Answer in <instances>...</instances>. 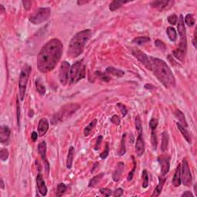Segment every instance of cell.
<instances>
[{
	"label": "cell",
	"mask_w": 197,
	"mask_h": 197,
	"mask_svg": "<svg viewBox=\"0 0 197 197\" xmlns=\"http://www.w3.org/2000/svg\"><path fill=\"white\" fill-rule=\"evenodd\" d=\"M49 123L47 119L43 118L39 122L38 126V134L40 136H43L49 129Z\"/></svg>",
	"instance_id": "16"
},
{
	"label": "cell",
	"mask_w": 197,
	"mask_h": 197,
	"mask_svg": "<svg viewBox=\"0 0 197 197\" xmlns=\"http://www.w3.org/2000/svg\"><path fill=\"white\" fill-rule=\"evenodd\" d=\"M167 20L169 24L173 25H176V24L177 23V22H178V17H177V16L176 14H172L170 15V16H168Z\"/></svg>",
	"instance_id": "41"
},
{
	"label": "cell",
	"mask_w": 197,
	"mask_h": 197,
	"mask_svg": "<svg viewBox=\"0 0 197 197\" xmlns=\"http://www.w3.org/2000/svg\"><path fill=\"white\" fill-rule=\"evenodd\" d=\"M22 5H23L24 9H25L28 10L30 8H31L32 2H30V1H22Z\"/></svg>",
	"instance_id": "52"
},
{
	"label": "cell",
	"mask_w": 197,
	"mask_h": 197,
	"mask_svg": "<svg viewBox=\"0 0 197 197\" xmlns=\"http://www.w3.org/2000/svg\"><path fill=\"white\" fill-rule=\"evenodd\" d=\"M135 147H136V153H137L138 156H142L144 152H145V142H144L142 133H139V136H138Z\"/></svg>",
	"instance_id": "15"
},
{
	"label": "cell",
	"mask_w": 197,
	"mask_h": 197,
	"mask_svg": "<svg viewBox=\"0 0 197 197\" xmlns=\"http://www.w3.org/2000/svg\"><path fill=\"white\" fill-rule=\"evenodd\" d=\"M166 182V178H164L163 176H159V183H158V185L156 186V189L153 191V194L151 195V196H158L159 195V194L161 193L162 190V187H163V185Z\"/></svg>",
	"instance_id": "20"
},
{
	"label": "cell",
	"mask_w": 197,
	"mask_h": 197,
	"mask_svg": "<svg viewBox=\"0 0 197 197\" xmlns=\"http://www.w3.org/2000/svg\"><path fill=\"white\" fill-rule=\"evenodd\" d=\"M103 176H104V173H100L95 176L93 179L90 180L89 183V187H94V186H96L98 184V183L103 179Z\"/></svg>",
	"instance_id": "29"
},
{
	"label": "cell",
	"mask_w": 197,
	"mask_h": 197,
	"mask_svg": "<svg viewBox=\"0 0 197 197\" xmlns=\"http://www.w3.org/2000/svg\"><path fill=\"white\" fill-rule=\"evenodd\" d=\"M1 189H5V183H4V181L2 179H1Z\"/></svg>",
	"instance_id": "58"
},
{
	"label": "cell",
	"mask_w": 197,
	"mask_h": 197,
	"mask_svg": "<svg viewBox=\"0 0 197 197\" xmlns=\"http://www.w3.org/2000/svg\"><path fill=\"white\" fill-rule=\"evenodd\" d=\"M181 196H185V197H192L193 196V194L190 192V191H186V192H184L183 194H182Z\"/></svg>",
	"instance_id": "54"
},
{
	"label": "cell",
	"mask_w": 197,
	"mask_h": 197,
	"mask_svg": "<svg viewBox=\"0 0 197 197\" xmlns=\"http://www.w3.org/2000/svg\"><path fill=\"white\" fill-rule=\"evenodd\" d=\"M111 122H112V123H113L114 125H116V126H118V125L120 124V119L119 117L118 116L115 115L113 116L111 118Z\"/></svg>",
	"instance_id": "50"
},
{
	"label": "cell",
	"mask_w": 197,
	"mask_h": 197,
	"mask_svg": "<svg viewBox=\"0 0 197 197\" xmlns=\"http://www.w3.org/2000/svg\"><path fill=\"white\" fill-rule=\"evenodd\" d=\"M142 179H143V182H142V187L147 188L149 186V174L146 169H144V170L142 171Z\"/></svg>",
	"instance_id": "38"
},
{
	"label": "cell",
	"mask_w": 197,
	"mask_h": 197,
	"mask_svg": "<svg viewBox=\"0 0 197 197\" xmlns=\"http://www.w3.org/2000/svg\"><path fill=\"white\" fill-rule=\"evenodd\" d=\"M106 73H108V74L112 75V76H117V77H123L125 75V73L123 71L112 66H109L108 67V68H106Z\"/></svg>",
	"instance_id": "23"
},
{
	"label": "cell",
	"mask_w": 197,
	"mask_h": 197,
	"mask_svg": "<svg viewBox=\"0 0 197 197\" xmlns=\"http://www.w3.org/2000/svg\"><path fill=\"white\" fill-rule=\"evenodd\" d=\"M117 106L119 108L120 111H121V112H122V114H123V116H126V115L127 114L128 111H127V109H126V107L125 106V105L122 104V103H117Z\"/></svg>",
	"instance_id": "46"
},
{
	"label": "cell",
	"mask_w": 197,
	"mask_h": 197,
	"mask_svg": "<svg viewBox=\"0 0 197 197\" xmlns=\"http://www.w3.org/2000/svg\"><path fill=\"white\" fill-rule=\"evenodd\" d=\"M63 45L58 39H52L42 47L37 56V68L43 73L52 71L59 62Z\"/></svg>",
	"instance_id": "1"
},
{
	"label": "cell",
	"mask_w": 197,
	"mask_h": 197,
	"mask_svg": "<svg viewBox=\"0 0 197 197\" xmlns=\"http://www.w3.org/2000/svg\"><path fill=\"white\" fill-rule=\"evenodd\" d=\"M96 123H97V119H94L85 128V129H84V136H88L90 134V133L93 130V129H94L95 126H96Z\"/></svg>",
	"instance_id": "31"
},
{
	"label": "cell",
	"mask_w": 197,
	"mask_h": 197,
	"mask_svg": "<svg viewBox=\"0 0 197 197\" xmlns=\"http://www.w3.org/2000/svg\"><path fill=\"white\" fill-rule=\"evenodd\" d=\"M51 9L49 7L46 8H39L29 16V22L35 25L42 23L47 20L50 17Z\"/></svg>",
	"instance_id": "7"
},
{
	"label": "cell",
	"mask_w": 197,
	"mask_h": 197,
	"mask_svg": "<svg viewBox=\"0 0 197 197\" xmlns=\"http://www.w3.org/2000/svg\"><path fill=\"white\" fill-rule=\"evenodd\" d=\"M172 183L175 187H180V185H181V165L180 164H179L176 169Z\"/></svg>",
	"instance_id": "18"
},
{
	"label": "cell",
	"mask_w": 197,
	"mask_h": 197,
	"mask_svg": "<svg viewBox=\"0 0 197 197\" xmlns=\"http://www.w3.org/2000/svg\"><path fill=\"white\" fill-rule=\"evenodd\" d=\"M155 44H156V46H157L159 49H161V50H162V51L166 50V45H165V43H164L163 42L161 41V40H156V42H155Z\"/></svg>",
	"instance_id": "43"
},
{
	"label": "cell",
	"mask_w": 197,
	"mask_h": 197,
	"mask_svg": "<svg viewBox=\"0 0 197 197\" xmlns=\"http://www.w3.org/2000/svg\"><path fill=\"white\" fill-rule=\"evenodd\" d=\"M172 53H173L174 57L176 58L177 59L180 60V62H184L185 58H186V51L182 50V49L177 48L176 49H175V50L172 52Z\"/></svg>",
	"instance_id": "27"
},
{
	"label": "cell",
	"mask_w": 197,
	"mask_h": 197,
	"mask_svg": "<svg viewBox=\"0 0 197 197\" xmlns=\"http://www.w3.org/2000/svg\"><path fill=\"white\" fill-rule=\"evenodd\" d=\"M151 71L159 82L166 87L169 88L176 85V79L172 70L166 62L156 57H150Z\"/></svg>",
	"instance_id": "2"
},
{
	"label": "cell",
	"mask_w": 197,
	"mask_h": 197,
	"mask_svg": "<svg viewBox=\"0 0 197 197\" xmlns=\"http://www.w3.org/2000/svg\"><path fill=\"white\" fill-rule=\"evenodd\" d=\"M176 126H177V128L179 129V130L180 131V133H182V135H183V137L185 138V139L187 141L188 143H189V144L192 143V139H191V136H190V134L189 133V132H188V131L186 129V128L183 127V126L179 123H176Z\"/></svg>",
	"instance_id": "21"
},
{
	"label": "cell",
	"mask_w": 197,
	"mask_h": 197,
	"mask_svg": "<svg viewBox=\"0 0 197 197\" xmlns=\"http://www.w3.org/2000/svg\"><path fill=\"white\" fill-rule=\"evenodd\" d=\"M151 144L153 150H156V148H157V136H156V130H151Z\"/></svg>",
	"instance_id": "36"
},
{
	"label": "cell",
	"mask_w": 197,
	"mask_h": 197,
	"mask_svg": "<svg viewBox=\"0 0 197 197\" xmlns=\"http://www.w3.org/2000/svg\"><path fill=\"white\" fill-rule=\"evenodd\" d=\"M149 42H150V39L148 36H139L137 37V38H135L133 40V43H136V44L138 45L145 44V43H149Z\"/></svg>",
	"instance_id": "32"
},
{
	"label": "cell",
	"mask_w": 197,
	"mask_h": 197,
	"mask_svg": "<svg viewBox=\"0 0 197 197\" xmlns=\"http://www.w3.org/2000/svg\"><path fill=\"white\" fill-rule=\"evenodd\" d=\"M158 126V120L156 118H152L150 121V127L151 130H156Z\"/></svg>",
	"instance_id": "44"
},
{
	"label": "cell",
	"mask_w": 197,
	"mask_h": 197,
	"mask_svg": "<svg viewBox=\"0 0 197 197\" xmlns=\"http://www.w3.org/2000/svg\"><path fill=\"white\" fill-rule=\"evenodd\" d=\"M135 125H136V129L137 130L138 133H142V122H141L140 117L139 116H136L135 118Z\"/></svg>",
	"instance_id": "37"
},
{
	"label": "cell",
	"mask_w": 197,
	"mask_h": 197,
	"mask_svg": "<svg viewBox=\"0 0 197 197\" xmlns=\"http://www.w3.org/2000/svg\"><path fill=\"white\" fill-rule=\"evenodd\" d=\"M166 33L169 40L172 42H175L177 39V32L175 28L172 26H169L166 28Z\"/></svg>",
	"instance_id": "28"
},
{
	"label": "cell",
	"mask_w": 197,
	"mask_h": 197,
	"mask_svg": "<svg viewBox=\"0 0 197 197\" xmlns=\"http://www.w3.org/2000/svg\"><path fill=\"white\" fill-rule=\"evenodd\" d=\"M158 162L161 166V174L162 176H165L169 172L170 168V157L169 156H160L158 157Z\"/></svg>",
	"instance_id": "11"
},
{
	"label": "cell",
	"mask_w": 197,
	"mask_h": 197,
	"mask_svg": "<svg viewBox=\"0 0 197 197\" xmlns=\"http://www.w3.org/2000/svg\"><path fill=\"white\" fill-rule=\"evenodd\" d=\"M0 8H1V13H5V8H4L3 6L0 5Z\"/></svg>",
	"instance_id": "59"
},
{
	"label": "cell",
	"mask_w": 197,
	"mask_h": 197,
	"mask_svg": "<svg viewBox=\"0 0 197 197\" xmlns=\"http://www.w3.org/2000/svg\"><path fill=\"white\" fill-rule=\"evenodd\" d=\"M144 87H145V89H156L154 87V85H153L152 84H146V85H144Z\"/></svg>",
	"instance_id": "55"
},
{
	"label": "cell",
	"mask_w": 197,
	"mask_h": 197,
	"mask_svg": "<svg viewBox=\"0 0 197 197\" xmlns=\"http://www.w3.org/2000/svg\"><path fill=\"white\" fill-rule=\"evenodd\" d=\"M75 155V149L73 146H70L69 149L68 156H67V160H66V166L68 169H71L72 166H73V159H74Z\"/></svg>",
	"instance_id": "22"
},
{
	"label": "cell",
	"mask_w": 197,
	"mask_h": 197,
	"mask_svg": "<svg viewBox=\"0 0 197 197\" xmlns=\"http://www.w3.org/2000/svg\"><path fill=\"white\" fill-rule=\"evenodd\" d=\"M133 55L147 69V70H151V65H150V57L144 53L143 52L140 51L138 49H134L133 50Z\"/></svg>",
	"instance_id": "10"
},
{
	"label": "cell",
	"mask_w": 197,
	"mask_h": 197,
	"mask_svg": "<svg viewBox=\"0 0 197 197\" xmlns=\"http://www.w3.org/2000/svg\"><path fill=\"white\" fill-rule=\"evenodd\" d=\"M133 169L131 170V172H129V175H128V177H127L128 181H131V180H133V176H134V173H135V171H136V161H135L134 157H133Z\"/></svg>",
	"instance_id": "42"
},
{
	"label": "cell",
	"mask_w": 197,
	"mask_h": 197,
	"mask_svg": "<svg viewBox=\"0 0 197 197\" xmlns=\"http://www.w3.org/2000/svg\"><path fill=\"white\" fill-rule=\"evenodd\" d=\"M181 165V182L186 186H191L192 184V174L186 158L183 159Z\"/></svg>",
	"instance_id": "8"
},
{
	"label": "cell",
	"mask_w": 197,
	"mask_h": 197,
	"mask_svg": "<svg viewBox=\"0 0 197 197\" xmlns=\"http://www.w3.org/2000/svg\"><path fill=\"white\" fill-rule=\"evenodd\" d=\"M98 166H99V162H95L94 166H93V168L91 169V172H94V170L98 167Z\"/></svg>",
	"instance_id": "57"
},
{
	"label": "cell",
	"mask_w": 197,
	"mask_h": 197,
	"mask_svg": "<svg viewBox=\"0 0 197 197\" xmlns=\"http://www.w3.org/2000/svg\"><path fill=\"white\" fill-rule=\"evenodd\" d=\"M100 192L103 195H106V196H110L111 195H112V190L107 189V188H102V189H100Z\"/></svg>",
	"instance_id": "47"
},
{
	"label": "cell",
	"mask_w": 197,
	"mask_h": 197,
	"mask_svg": "<svg viewBox=\"0 0 197 197\" xmlns=\"http://www.w3.org/2000/svg\"><path fill=\"white\" fill-rule=\"evenodd\" d=\"M123 195V189H121V188H119V189H116L115 191L112 193V195L115 197H119L122 196Z\"/></svg>",
	"instance_id": "48"
},
{
	"label": "cell",
	"mask_w": 197,
	"mask_h": 197,
	"mask_svg": "<svg viewBox=\"0 0 197 197\" xmlns=\"http://www.w3.org/2000/svg\"><path fill=\"white\" fill-rule=\"evenodd\" d=\"M70 68L71 67L70 63L66 61H63L60 66L59 70V79L63 85H66L68 82Z\"/></svg>",
	"instance_id": "9"
},
{
	"label": "cell",
	"mask_w": 197,
	"mask_h": 197,
	"mask_svg": "<svg viewBox=\"0 0 197 197\" xmlns=\"http://www.w3.org/2000/svg\"><path fill=\"white\" fill-rule=\"evenodd\" d=\"M79 108V106L76 104L66 105L62 108L61 110H59L56 114H55L52 119V124H57L59 122L64 121L66 119L69 118L70 116L73 115Z\"/></svg>",
	"instance_id": "5"
},
{
	"label": "cell",
	"mask_w": 197,
	"mask_h": 197,
	"mask_svg": "<svg viewBox=\"0 0 197 197\" xmlns=\"http://www.w3.org/2000/svg\"><path fill=\"white\" fill-rule=\"evenodd\" d=\"M9 158V151L6 149H2L0 150V159L2 161L7 160V159Z\"/></svg>",
	"instance_id": "40"
},
{
	"label": "cell",
	"mask_w": 197,
	"mask_h": 197,
	"mask_svg": "<svg viewBox=\"0 0 197 197\" xmlns=\"http://www.w3.org/2000/svg\"><path fill=\"white\" fill-rule=\"evenodd\" d=\"M38 136H39V134L36 133V132H32V133L31 138L33 142H36V141L37 140V139H38Z\"/></svg>",
	"instance_id": "53"
},
{
	"label": "cell",
	"mask_w": 197,
	"mask_h": 197,
	"mask_svg": "<svg viewBox=\"0 0 197 197\" xmlns=\"http://www.w3.org/2000/svg\"><path fill=\"white\" fill-rule=\"evenodd\" d=\"M109 144L106 143V148H105V150L103 152V153L100 154V157L101 158V159H105L106 158H107V156H109Z\"/></svg>",
	"instance_id": "45"
},
{
	"label": "cell",
	"mask_w": 197,
	"mask_h": 197,
	"mask_svg": "<svg viewBox=\"0 0 197 197\" xmlns=\"http://www.w3.org/2000/svg\"><path fill=\"white\" fill-rule=\"evenodd\" d=\"M175 116H176V117L177 119L179 120V122H180V124H181L183 127H185V128L187 127L188 126L187 122H186V118H185L184 114H183V112H182V111H180V109H177L175 112Z\"/></svg>",
	"instance_id": "26"
},
{
	"label": "cell",
	"mask_w": 197,
	"mask_h": 197,
	"mask_svg": "<svg viewBox=\"0 0 197 197\" xmlns=\"http://www.w3.org/2000/svg\"><path fill=\"white\" fill-rule=\"evenodd\" d=\"M129 2V1H119V0H115L111 2V3L109 4V10L112 12L116 11L118 9H119L124 4Z\"/></svg>",
	"instance_id": "25"
},
{
	"label": "cell",
	"mask_w": 197,
	"mask_h": 197,
	"mask_svg": "<svg viewBox=\"0 0 197 197\" xmlns=\"http://www.w3.org/2000/svg\"><path fill=\"white\" fill-rule=\"evenodd\" d=\"M31 66L28 65H25L21 70L20 75H19V98L20 100H23L25 97V92H26L27 83L29 77V74L31 73Z\"/></svg>",
	"instance_id": "6"
},
{
	"label": "cell",
	"mask_w": 197,
	"mask_h": 197,
	"mask_svg": "<svg viewBox=\"0 0 197 197\" xmlns=\"http://www.w3.org/2000/svg\"><path fill=\"white\" fill-rule=\"evenodd\" d=\"M195 40H196V30H195V33H194V37L193 40H192V44H193L194 47L196 49V42H195Z\"/></svg>",
	"instance_id": "56"
},
{
	"label": "cell",
	"mask_w": 197,
	"mask_h": 197,
	"mask_svg": "<svg viewBox=\"0 0 197 197\" xmlns=\"http://www.w3.org/2000/svg\"><path fill=\"white\" fill-rule=\"evenodd\" d=\"M96 75L100 78L101 80L105 81V82H109L111 79L110 76H108L107 74H105V73H101V72H96Z\"/></svg>",
	"instance_id": "39"
},
{
	"label": "cell",
	"mask_w": 197,
	"mask_h": 197,
	"mask_svg": "<svg viewBox=\"0 0 197 197\" xmlns=\"http://www.w3.org/2000/svg\"><path fill=\"white\" fill-rule=\"evenodd\" d=\"M83 60L77 61L72 66L70 71L69 79L70 83H76L79 80L85 78V66L82 63Z\"/></svg>",
	"instance_id": "4"
},
{
	"label": "cell",
	"mask_w": 197,
	"mask_h": 197,
	"mask_svg": "<svg viewBox=\"0 0 197 197\" xmlns=\"http://www.w3.org/2000/svg\"><path fill=\"white\" fill-rule=\"evenodd\" d=\"M124 169V163L123 162H119L116 166V169L114 171L113 175H112V179L115 182H118L119 180L120 177H121L122 173Z\"/></svg>",
	"instance_id": "19"
},
{
	"label": "cell",
	"mask_w": 197,
	"mask_h": 197,
	"mask_svg": "<svg viewBox=\"0 0 197 197\" xmlns=\"http://www.w3.org/2000/svg\"><path fill=\"white\" fill-rule=\"evenodd\" d=\"M46 150H47V145H46V142H45V141H43V142H41L40 144H39L38 146L39 153H40L42 159L44 161L46 171V172H48L49 170V163L47 161V159H46Z\"/></svg>",
	"instance_id": "13"
},
{
	"label": "cell",
	"mask_w": 197,
	"mask_h": 197,
	"mask_svg": "<svg viewBox=\"0 0 197 197\" xmlns=\"http://www.w3.org/2000/svg\"><path fill=\"white\" fill-rule=\"evenodd\" d=\"M184 22L189 27H192L195 24V19L192 14H187L184 19Z\"/></svg>",
	"instance_id": "33"
},
{
	"label": "cell",
	"mask_w": 197,
	"mask_h": 197,
	"mask_svg": "<svg viewBox=\"0 0 197 197\" xmlns=\"http://www.w3.org/2000/svg\"><path fill=\"white\" fill-rule=\"evenodd\" d=\"M36 184H37V189H38V192L41 194V195H46L47 194V187L46 186L44 180H43V175L41 173L39 174L36 177Z\"/></svg>",
	"instance_id": "14"
},
{
	"label": "cell",
	"mask_w": 197,
	"mask_h": 197,
	"mask_svg": "<svg viewBox=\"0 0 197 197\" xmlns=\"http://www.w3.org/2000/svg\"><path fill=\"white\" fill-rule=\"evenodd\" d=\"M11 131L6 126H2L0 127V141L2 143L7 142L9 139Z\"/></svg>",
	"instance_id": "17"
},
{
	"label": "cell",
	"mask_w": 197,
	"mask_h": 197,
	"mask_svg": "<svg viewBox=\"0 0 197 197\" xmlns=\"http://www.w3.org/2000/svg\"><path fill=\"white\" fill-rule=\"evenodd\" d=\"M90 29H85L76 33L70 40L67 54L70 58H76L83 52L85 46L92 36Z\"/></svg>",
	"instance_id": "3"
},
{
	"label": "cell",
	"mask_w": 197,
	"mask_h": 197,
	"mask_svg": "<svg viewBox=\"0 0 197 197\" xmlns=\"http://www.w3.org/2000/svg\"><path fill=\"white\" fill-rule=\"evenodd\" d=\"M168 143H169V134L166 131H164L162 133V143H161V150L165 152L167 150Z\"/></svg>",
	"instance_id": "24"
},
{
	"label": "cell",
	"mask_w": 197,
	"mask_h": 197,
	"mask_svg": "<svg viewBox=\"0 0 197 197\" xmlns=\"http://www.w3.org/2000/svg\"><path fill=\"white\" fill-rule=\"evenodd\" d=\"M173 1H160V0L153 1V2H150V6L153 8L157 9L159 11L169 9H170L173 6Z\"/></svg>",
	"instance_id": "12"
},
{
	"label": "cell",
	"mask_w": 197,
	"mask_h": 197,
	"mask_svg": "<svg viewBox=\"0 0 197 197\" xmlns=\"http://www.w3.org/2000/svg\"><path fill=\"white\" fill-rule=\"evenodd\" d=\"M16 109H17L18 126L19 127V126H20V108H19V103H18V100H17V106H16Z\"/></svg>",
	"instance_id": "51"
},
{
	"label": "cell",
	"mask_w": 197,
	"mask_h": 197,
	"mask_svg": "<svg viewBox=\"0 0 197 197\" xmlns=\"http://www.w3.org/2000/svg\"><path fill=\"white\" fill-rule=\"evenodd\" d=\"M126 134L124 133L123 135L121 140V144H120V150H119V155L120 156H124L126 153Z\"/></svg>",
	"instance_id": "34"
},
{
	"label": "cell",
	"mask_w": 197,
	"mask_h": 197,
	"mask_svg": "<svg viewBox=\"0 0 197 197\" xmlns=\"http://www.w3.org/2000/svg\"><path fill=\"white\" fill-rule=\"evenodd\" d=\"M102 141H103V136H99V137L97 138V140H96V145H95V150H98L100 149Z\"/></svg>",
	"instance_id": "49"
},
{
	"label": "cell",
	"mask_w": 197,
	"mask_h": 197,
	"mask_svg": "<svg viewBox=\"0 0 197 197\" xmlns=\"http://www.w3.org/2000/svg\"><path fill=\"white\" fill-rule=\"evenodd\" d=\"M66 189L67 186L64 183H59V184H58V186H57L56 196H61L62 195H63L65 193Z\"/></svg>",
	"instance_id": "35"
},
{
	"label": "cell",
	"mask_w": 197,
	"mask_h": 197,
	"mask_svg": "<svg viewBox=\"0 0 197 197\" xmlns=\"http://www.w3.org/2000/svg\"><path fill=\"white\" fill-rule=\"evenodd\" d=\"M36 88L37 92H38L41 96H44V95L46 94V87H45V85H43V82L39 79L36 80Z\"/></svg>",
	"instance_id": "30"
}]
</instances>
